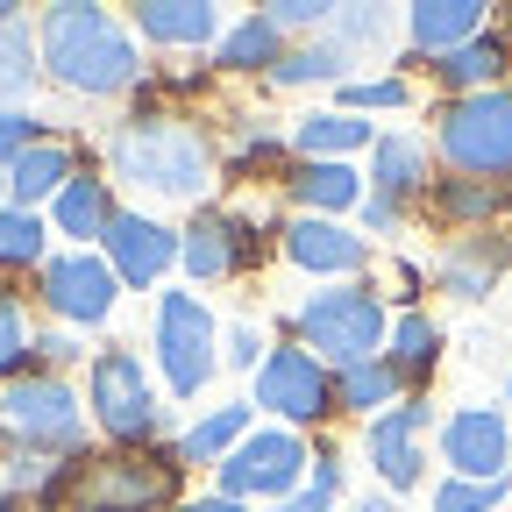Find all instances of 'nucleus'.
Returning <instances> with one entry per match:
<instances>
[{"instance_id":"1","label":"nucleus","mask_w":512,"mask_h":512,"mask_svg":"<svg viewBox=\"0 0 512 512\" xmlns=\"http://www.w3.org/2000/svg\"><path fill=\"white\" fill-rule=\"evenodd\" d=\"M43 64L50 79H64L72 93H121L136 79V43L121 36V22H107L100 8H50L43 15Z\"/></svg>"},{"instance_id":"2","label":"nucleus","mask_w":512,"mask_h":512,"mask_svg":"<svg viewBox=\"0 0 512 512\" xmlns=\"http://www.w3.org/2000/svg\"><path fill=\"white\" fill-rule=\"evenodd\" d=\"M114 171L128 185H150L164 200H192L207 185V143L192 136L185 121H164V114H143L114 136Z\"/></svg>"},{"instance_id":"3","label":"nucleus","mask_w":512,"mask_h":512,"mask_svg":"<svg viewBox=\"0 0 512 512\" xmlns=\"http://www.w3.org/2000/svg\"><path fill=\"white\" fill-rule=\"evenodd\" d=\"M441 157L456 171H470V178L505 185L512 178V86L448 100L441 107Z\"/></svg>"},{"instance_id":"4","label":"nucleus","mask_w":512,"mask_h":512,"mask_svg":"<svg viewBox=\"0 0 512 512\" xmlns=\"http://www.w3.org/2000/svg\"><path fill=\"white\" fill-rule=\"evenodd\" d=\"M171 498H178V463L157 456H100L79 463L64 484L72 512H171Z\"/></svg>"},{"instance_id":"5","label":"nucleus","mask_w":512,"mask_h":512,"mask_svg":"<svg viewBox=\"0 0 512 512\" xmlns=\"http://www.w3.org/2000/svg\"><path fill=\"white\" fill-rule=\"evenodd\" d=\"M299 335H306V349H328L335 370L370 363V349L384 342V306H377V292H363V285L313 292V299L299 306Z\"/></svg>"},{"instance_id":"6","label":"nucleus","mask_w":512,"mask_h":512,"mask_svg":"<svg viewBox=\"0 0 512 512\" xmlns=\"http://www.w3.org/2000/svg\"><path fill=\"white\" fill-rule=\"evenodd\" d=\"M157 356H164L171 392H200V384L214 377V313L192 292H164V306H157Z\"/></svg>"},{"instance_id":"7","label":"nucleus","mask_w":512,"mask_h":512,"mask_svg":"<svg viewBox=\"0 0 512 512\" xmlns=\"http://www.w3.org/2000/svg\"><path fill=\"white\" fill-rule=\"evenodd\" d=\"M93 413H100V427L114 441H143V434L164 427V413L150 399V377H143V363L128 356V349H107L93 363Z\"/></svg>"},{"instance_id":"8","label":"nucleus","mask_w":512,"mask_h":512,"mask_svg":"<svg viewBox=\"0 0 512 512\" xmlns=\"http://www.w3.org/2000/svg\"><path fill=\"white\" fill-rule=\"evenodd\" d=\"M256 406H271L285 420H320L335 406V384H328L313 349H271L256 363Z\"/></svg>"},{"instance_id":"9","label":"nucleus","mask_w":512,"mask_h":512,"mask_svg":"<svg viewBox=\"0 0 512 512\" xmlns=\"http://www.w3.org/2000/svg\"><path fill=\"white\" fill-rule=\"evenodd\" d=\"M0 420H8L29 448H72L79 441V406L72 392H64L57 377H15L8 392H0Z\"/></svg>"},{"instance_id":"10","label":"nucleus","mask_w":512,"mask_h":512,"mask_svg":"<svg viewBox=\"0 0 512 512\" xmlns=\"http://www.w3.org/2000/svg\"><path fill=\"white\" fill-rule=\"evenodd\" d=\"M299 463H306L299 434H285V427L249 434V441H235V456L221 463V491H228V498H242V491H271V498H285V491L299 484Z\"/></svg>"},{"instance_id":"11","label":"nucleus","mask_w":512,"mask_h":512,"mask_svg":"<svg viewBox=\"0 0 512 512\" xmlns=\"http://www.w3.org/2000/svg\"><path fill=\"white\" fill-rule=\"evenodd\" d=\"M441 456L456 463L463 484H498L505 477V456H512V434H505L498 413L470 406V413H456V420L441 427Z\"/></svg>"},{"instance_id":"12","label":"nucleus","mask_w":512,"mask_h":512,"mask_svg":"<svg viewBox=\"0 0 512 512\" xmlns=\"http://www.w3.org/2000/svg\"><path fill=\"white\" fill-rule=\"evenodd\" d=\"M43 299L64 320H107L114 313V264H100V256H50L43 264Z\"/></svg>"},{"instance_id":"13","label":"nucleus","mask_w":512,"mask_h":512,"mask_svg":"<svg viewBox=\"0 0 512 512\" xmlns=\"http://www.w3.org/2000/svg\"><path fill=\"white\" fill-rule=\"evenodd\" d=\"M100 242L114 256V278H128V285H157L171 271V256H178V235L157 228V221H143V214H114Z\"/></svg>"},{"instance_id":"14","label":"nucleus","mask_w":512,"mask_h":512,"mask_svg":"<svg viewBox=\"0 0 512 512\" xmlns=\"http://www.w3.org/2000/svg\"><path fill=\"white\" fill-rule=\"evenodd\" d=\"M420 427H427V406L420 399L392 406V413L370 427V463H377V477L392 484V491H406L420 477Z\"/></svg>"},{"instance_id":"15","label":"nucleus","mask_w":512,"mask_h":512,"mask_svg":"<svg viewBox=\"0 0 512 512\" xmlns=\"http://www.w3.org/2000/svg\"><path fill=\"white\" fill-rule=\"evenodd\" d=\"M406 29H413V43L441 64V57H456L463 43L484 36V8H477V0H420Z\"/></svg>"},{"instance_id":"16","label":"nucleus","mask_w":512,"mask_h":512,"mask_svg":"<svg viewBox=\"0 0 512 512\" xmlns=\"http://www.w3.org/2000/svg\"><path fill=\"white\" fill-rule=\"evenodd\" d=\"M249 235H242V221H228V214H207L200 228H192L185 242H178V256H185V271L192 278H228V271H242L249 264Z\"/></svg>"},{"instance_id":"17","label":"nucleus","mask_w":512,"mask_h":512,"mask_svg":"<svg viewBox=\"0 0 512 512\" xmlns=\"http://www.w3.org/2000/svg\"><path fill=\"white\" fill-rule=\"evenodd\" d=\"M505 242H491V235H463V242H448L441 249V285L456 292V299H484L491 285H498V271H505Z\"/></svg>"},{"instance_id":"18","label":"nucleus","mask_w":512,"mask_h":512,"mask_svg":"<svg viewBox=\"0 0 512 512\" xmlns=\"http://www.w3.org/2000/svg\"><path fill=\"white\" fill-rule=\"evenodd\" d=\"M285 256L292 264H306V271H356L363 264V242L349 235V228H335V221H292L285 228Z\"/></svg>"},{"instance_id":"19","label":"nucleus","mask_w":512,"mask_h":512,"mask_svg":"<svg viewBox=\"0 0 512 512\" xmlns=\"http://www.w3.org/2000/svg\"><path fill=\"white\" fill-rule=\"evenodd\" d=\"M136 22H143V36H157V43H207V36L221 29V15L207 8V0H143Z\"/></svg>"},{"instance_id":"20","label":"nucleus","mask_w":512,"mask_h":512,"mask_svg":"<svg viewBox=\"0 0 512 512\" xmlns=\"http://www.w3.org/2000/svg\"><path fill=\"white\" fill-rule=\"evenodd\" d=\"M64 185H72V150H64V143H29L15 157V171H8V192L22 207L43 200V192H64Z\"/></svg>"},{"instance_id":"21","label":"nucleus","mask_w":512,"mask_h":512,"mask_svg":"<svg viewBox=\"0 0 512 512\" xmlns=\"http://www.w3.org/2000/svg\"><path fill=\"white\" fill-rule=\"evenodd\" d=\"M420 185H427V150L413 136H384L377 143V200L399 207V200H413Z\"/></svg>"},{"instance_id":"22","label":"nucleus","mask_w":512,"mask_h":512,"mask_svg":"<svg viewBox=\"0 0 512 512\" xmlns=\"http://www.w3.org/2000/svg\"><path fill=\"white\" fill-rule=\"evenodd\" d=\"M505 36H477V43H463L456 57H441L434 72H441V86H456V93H491L498 86V72H505Z\"/></svg>"},{"instance_id":"23","label":"nucleus","mask_w":512,"mask_h":512,"mask_svg":"<svg viewBox=\"0 0 512 512\" xmlns=\"http://www.w3.org/2000/svg\"><path fill=\"white\" fill-rule=\"evenodd\" d=\"M292 192H299V200L320 214V221H328V214H342V207H356V171L349 164H299L292 171Z\"/></svg>"},{"instance_id":"24","label":"nucleus","mask_w":512,"mask_h":512,"mask_svg":"<svg viewBox=\"0 0 512 512\" xmlns=\"http://www.w3.org/2000/svg\"><path fill=\"white\" fill-rule=\"evenodd\" d=\"M356 143H370V121L349 114V107H342V114H306V121H299V150H306L313 164H320V157L335 164V157L356 150Z\"/></svg>"},{"instance_id":"25","label":"nucleus","mask_w":512,"mask_h":512,"mask_svg":"<svg viewBox=\"0 0 512 512\" xmlns=\"http://www.w3.org/2000/svg\"><path fill=\"white\" fill-rule=\"evenodd\" d=\"M242 427H249V406H221V413H207L200 427L178 441V463H221V456H235Z\"/></svg>"},{"instance_id":"26","label":"nucleus","mask_w":512,"mask_h":512,"mask_svg":"<svg viewBox=\"0 0 512 512\" xmlns=\"http://www.w3.org/2000/svg\"><path fill=\"white\" fill-rule=\"evenodd\" d=\"M221 64H228V72H271V64H278V22L271 15L235 22L221 36Z\"/></svg>"},{"instance_id":"27","label":"nucleus","mask_w":512,"mask_h":512,"mask_svg":"<svg viewBox=\"0 0 512 512\" xmlns=\"http://www.w3.org/2000/svg\"><path fill=\"white\" fill-rule=\"evenodd\" d=\"M107 221H114V207H107V185L100 178H72L57 192V228L64 235H107Z\"/></svg>"},{"instance_id":"28","label":"nucleus","mask_w":512,"mask_h":512,"mask_svg":"<svg viewBox=\"0 0 512 512\" xmlns=\"http://www.w3.org/2000/svg\"><path fill=\"white\" fill-rule=\"evenodd\" d=\"M434 207H441V221H491L505 207V185H491V178H441Z\"/></svg>"},{"instance_id":"29","label":"nucleus","mask_w":512,"mask_h":512,"mask_svg":"<svg viewBox=\"0 0 512 512\" xmlns=\"http://www.w3.org/2000/svg\"><path fill=\"white\" fill-rule=\"evenodd\" d=\"M399 392V370L392 363H349L342 377H335V406H349V413H370V406H384V399H392Z\"/></svg>"},{"instance_id":"30","label":"nucleus","mask_w":512,"mask_h":512,"mask_svg":"<svg viewBox=\"0 0 512 512\" xmlns=\"http://www.w3.org/2000/svg\"><path fill=\"white\" fill-rule=\"evenodd\" d=\"M434 342H441V335H434V320H427V313H406V320H399V335H392V356H384V363H392L399 377H427V370H434Z\"/></svg>"},{"instance_id":"31","label":"nucleus","mask_w":512,"mask_h":512,"mask_svg":"<svg viewBox=\"0 0 512 512\" xmlns=\"http://www.w3.org/2000/svg\"><path fill=\"white\" fill-rule=\"evenodd\" d=\"M271 79H278V86L342 79V50H335V43H306V50H292V57H278V64H271Z\"/></svg>"},{"instance_id":"32","label":"nucleus","mask_w":512,"mask_h":512,"mask_svg":"<svg viewBox=\"0 0 512 512\" xmlns=\"http://www.w3.org/2000/svg\"><path fill=\"white\" fill-rule=\"evenodd\" d=\"M43 256V221L29 207H0V264H36Z\"/></svg>"},{"instance_id":"33","label":"nucleus","mask_w":512,"mask_h":512,"mask_svg":"<svg viewBox=\"0 0 512 512\" xmlns=\"http://www.w3.org/2000/svg\"><path fill=\"white\" fill-rule=\"evenodd\" d=\"M335 491H342V463H335V456H320V463H313V484H306V491H292V498H278L271 512H328V498H335Z\"/></svg>"},{"instance_id":"34","label":"nucleus","mask_w":512,"mask_h":512,"mask_svg":"<svg viewBox=\"0 0 512 512\" xmlns=\"http://www.w3.org/2000/svg\"><path fill=\"white\" fill-rule=\"evenodd\" d=\"M384 29H392V22H384V8H342V15H328V43H335V50H349V43H377Z\"/></svg>"},{"instance_id":"35","label":"nucleus","mask_w":512,"mask_h":512,"mask_svg":"<svg viewBox=\"0 0 512 512\" xmlns=\"http://www.w3.org/2000/svg\"><path fill=\"white\" fill-rule=\"evenodd\" d=\"M0 86H8V93L29 86V36H22L15 15H0Z\"/></svg>"},{"instance_id":"36","label":"nucleus","mask_w":512,"mask_h":512,"mask_svg":"<svg viewBox=\"0 0 512 512\" xmlns=\"http://www.w3.org/2000/svg\"><path fill=\"white\" fill-rule=\"evenodd\" d=\"M498 498H505V477H498V484H463V477H456V484L434 491V512H491Z\"/></svg>"},{"instance_id":"37","label":"nucleus","mask_w":512,"mask_h":512,"mask_svg":"<svg viewBox=\"0 0 512 512\" xmlns=\"http://www.w3.org/2000/svg\"><path fill=\"white\" fill-rule=\"evenodd\" d=\"M406 100V79H356L349 86V107H399Z\"/></svg>"},{"instance_id":"38","label":"nucleus","mask_w":512,"mask_h":512,"mask_svg":"<svg viewBox=\"0 0 512 512\" xmlns=\"http://www.w3.org/2000/svg\"><path fill=\"white\" fill-rule=\"evenodd\" d=\"M22 313H15V299H0V370H15L22 363Z\"/></svg>"},{"instance_id":"39","label":"nucleus","mask_w":512,"mask_h":512,"mask_svg":"<svg viewBox=\"0 0 512 512\" xmlns=\"http://www.w3.org/2000/svg\"><path fill=\"white\" fill-rule=\"evenodd\" d=\"M22 150H29V114L0 107V157H22Z\"/></svg>"},{"instance_id":"40","label":"nucleus","mask_w":512,"mask_h":512,"mask_svg":"<svg viewBox=\"0 0 512 512\" xmlns=\"http://www.w3.org/2000/svg\"><path fill=\"white\" fill-rule=\"evenodd\" d=\"M328 8H320V0H285V8H271V22L278 29H306V22H320Z\"/></svg>"},{"instance_id":"41","label":"nucleus","mask_w":512,"mask_h":512,"mask_svg":"<svg viewBox=\"0 0 512 512\" xmlns=\"http://www.w3.org/2000/svg\"><path fill=\"white\" fill-rule=\"evenodd\" d=\"M256 349H264V342H256L249 328H235V349H228V356H235V363H264V356H256Z\"/></svg>"},{"instance_id":"42","label":"nucleus","mask_w":512,"mask_h":512,"mask_svg":"<svg viewBox=\"0 0 512 512\" xmlns=\"http://www.w3.org/2000/svg\"><path fill=\"white\" fill-rule=\"evenodd\" d=\"M363 221H370V228H399V207H384V200H370V207H363Z\"/></svg>"},{"instance_id":"43","label":"nucleus","mask_w":512,"mask_h":512,"mask_svg":"<svg viewBox=\"0 0 512 512\" xmlns=\"http://www.w3.org/2000/svg\"><path fill=\"white\" fill-rule=\"evenodd\" d=\"M36 349H43V356H50V363H64V356H79V342H64V335H43V342H36Z\"/></svg>"},{"instance_id":"44","label":"nucleus","mask_w":512,"mask_h":512,"mask_svg":"<svg viewBox=\"0 0 512 512\" xmlns=\"http://www.w3.org/2000/svg\"><path fill=\"white\" fill-rule=\"evenodd\" d=\"M185 512H242L235 498H200V505H185Z\"/></svg>"},{"instance_id":"45","label":"nucleus","mask_w":512,"mask_h":512,"mask_svg":"<svg viewBox=\"0 0 512 512\" xmlns=\"http://www.w3.org/2000/svg\"><path fill=\"white\" fill-rule=\"evenodd\" d=\"M356 512H399V505H392V498H363Z\"/></svg>"},{"instance_id":"46","label":"nucleus","mask_w":512,"mask_h":512,"mask_svg":"<svg viewBox=\"0 0 512 512\" xmlns=\"http://www.w3.org/2000/svg\"><path fill=\"white\" fill-rule=\"evenodd\" d=\"M0 185H8V178H0Z\"/></svg>"},{"instance_id":"47","label":"nucleus","mask_w":512,"mask_h":512,"mask_svg":"<svg viewBox=\"0 0 512 512\" xmlns=\"http://www.w3.org/2000/svg\"><path fill=\"white\" fill-rule=\"evenodd\" d=\"M505 392H512V384H505Z\"/></svg>"},{"instance_id":"48","label":"nucleus","mask_w":512,"mask_h":512,"mask_svg":"<svg viewBox=\"0 0 512 512\" xmlns=\"http://www.w3.org/2000/svg\"><path fill=\"white\" fill-rule=\"evenodd\" d=\"M0 512H8V505H0Z\"/></svg>"}]
</instances>
